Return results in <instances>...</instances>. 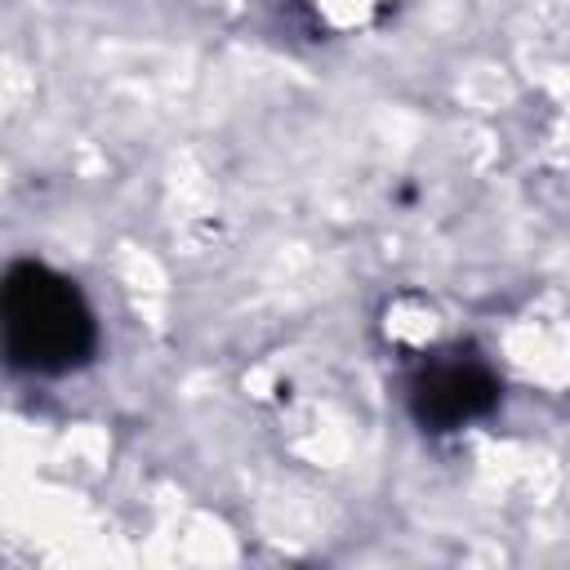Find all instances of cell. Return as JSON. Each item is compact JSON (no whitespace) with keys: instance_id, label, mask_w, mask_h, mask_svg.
<instances>
[{"instance_id":"cell-1","label":"cell","mask_w":570,"mask_h":570,"mask_svg":"<svg viewBox=\"0 0 570 570\" xmlns=\"http://www.w3.org/2000/svg\"><path fill=\"white\" fill-rule=\"evenodd\" d=\"M0 330L9 365L40 379L71 374L98 352V321L80 285L36 258L9 263L0 289Z\"/></svg>"},{"instance_id":"cell-2","label":"cell","mask_w":570,"mask_h":570,"mask_svg":"<svg viewBox=\"0 0 570 570\" xmlns=\"http://www.w3.org/2000/svg\"><path fill=\"white\" fill-rule=\"evenodd\" d=\"M499 396H503V383L494 365L468 343H450L423 356L405 379V410L432 436H445L485 419L499 405Z\"/></svg>"}]
</instances>
